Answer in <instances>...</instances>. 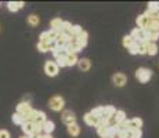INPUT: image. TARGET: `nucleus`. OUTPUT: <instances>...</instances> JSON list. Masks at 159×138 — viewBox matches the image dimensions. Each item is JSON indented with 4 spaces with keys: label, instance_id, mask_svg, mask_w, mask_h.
<instances>
[{
    "label": "nucleus",
    "instance_id": "17",
    "mask_svg": "<svg viewBox=\"0 0 159 138\" xmlns=\"http://www.w3.org/2000/svg\"><path fill=\"white\" fill-rule=\"evenodd\" d=\"M83 120H84V123H86L87 126H91V127H96L97 126V119L94 118L93 115H91L90 112H87V113H84V116H83Z\"/></svg>",
    "mask_w": 159,
    "mask_h": 138
},
{
    "label": "nucleus",
    "instance_id": "26",
    "mask_svg": "<svg viewBox=\"0 0 159 138\" xmlns=\"http://www.w3.org/2000/svg\"><path fill=\"white\" fill-rule=\"evenodd\" d=\"M82 32H83V28L80 25H72V29H71V33H69V35H71L72 39H76Z\"/></svg>",
    "mask_w": 159,
    "mask_h": 138
},
{
    "label": "nucleus",
    "instance_id": "33",
    "mask_svg": "<svg viewBox=\"0 0 159 138\" xmlns=\"http://www.w3.org/2000/svg\"><path fill=\"white\" fill-rule=\"evenodd\" d=\"M148 40L151 42V43H157L159 40V32H149Z\"/></svg>",
    "mask_w": 159,
    "mask_h": 138
},
{
    "label": "nucleus",
    "instance_id": "8",
    "mask_svg": "<svg viewBox=\"0 0 159 138\" xmlns=\"http://www.w3.org/2000/svg\"><path fill=\"white\" fill-rule=\"evenodd\" d=\"M145 30H148V32H159V21L157 20V17H155V15L149 17Z\"/></svg>",
    "mask_w": 159,
    "mask_h": 138
},
{
    "label": "nucleus",
    "instance_id": "6",
    "mask_svg": "<svg viewBox=\"0 0 159 138\" xmlns=\"http://www.w3.org/2000/svg\"><path fill=\"white\" fill-rule=\"evenodd\" d=\"M78 68L80 69V72H89V70L91 69V61H90V58H87V57L79 58Z\"/></svg>",
    "mask_w": 159,
    "mask_h": 138
},
{
    "label": "nucleus",
    "instance_id": "25",
    "mask_svg": "<svg viewBox=\"0 0 159 138\" xmlns=\"http://www.w3.org/2000/svg\"><path fill=\"white\" fill-rule=\"evenodd\" d=\"M46 120H47V116H46V113L43 112V110H39V113H38V116H36V119H35V122H33V123L43 126V123H44Z\"/></svg>",
    "mask_w": 159,
    "mask_h": 138
},
{
    "label": "nucleus",
    "instance_id": "10",
    "mask_svg": "<svg viewBox=\"0 0 159 138\" xmlns=\"http://www.w3.org/2000/svg\"><path fill=\"white\" fill-rule=\"evenodd\" d=\"M112 120L115 122V124H122L125 120H126V112L125 110H122V109H118L115 112V115H114V118H112Z\"/></svg>",
    "mask_w": 159,
    "mask_h": 138
},
{
    "label": "nucleus",
    "instance_id": "40",
    "mask_svg": "<svg viewBox=\"0 0 159 138\" xmlns=\"http://www.w3.org/2000/svg\"><path fill=\"white\" fill-rule=\"evenodd\" d=\"M155 17H157V20H158V21H159V13H158V14H157V15H155Z\"/></svg>",
    "mask_w": 159,
    "mask_h": 138
},
{
    "label": "nucleus",
    "instance_id": "35",
    "mask_svg": "<svg viewBox=\"0 0 159 138\" xmlns=\"http://www.w3.org/2000/svg\"><path fill=\"white\" fill-rule=\"evenodd\" d=\"M147 46H148V43H139V54L140 55L147 54Z\"/></svg>",
    "mask_w": 159,
    "mask_h": 138
},
{
    "label": "nucleus",
    "instance_id": "18",
    "mask_svg": "<svg viewBox=\"0 0 159 138\" xmlns=\"http://www.w3.org/2000/svg\"><path fill=\"white\" fill-rule=\"evenodd\" d=\"M147 11L152 15H157L159 13V2H149L147 4Z\"/></svg>",
    "mask_w": 159,
    "mask_h": 138
},
{
    "label": "nucleus",
    "instance_id": "15",
    "mask_svg": "<svg viewBox=\"0 0 159 138\" xmlns=\"http://www.w3.org/2000/svg\"><path fill=\"white\" fill-rule=\"evenodd\" d=\"M22 131L26 137H29L30 134L35 133V124H33L32 122H25V123L22 124Z\"/></svg>",
    "mask_w": 159,
    "mask_h": 138
},
{
    "label": "nucleus",
    "instance_id": "22",
    "mask_svg": "<svg viewBox=\"0 0 159 138\" xmlns=\"http://www.w3.org/2000/svg\"><path fill=\"white\" fill-rule=\"evenodd\" d=\"M158 51H159V48H158L157 43H151V42H149L148 46H147V54H148L149 57H154V55L158 54Z\"/></svg>",
    "mask_w": 159,
    "mask_h": 138
},
{
    "label": "nucleus",
    "instance_id": "11",
    "mask_svg": "<svg viewBox=\"0 0 159 138\" xmlns=\"http://www.w3.org/2000/svg\"><path fill=\"white\" fill-rule=\"evenodd\" d=\"M66 133H68L72 138L79 137V134H80V126H79L78 123L71 124V126H66Z\"/></svg>",
    "mask_w": 159,
    "mask_h": 138
},
{
    "label": "nucleus",
    "instance_id": "32",
    "mask_svg": "<svg viewBox=\"0 0 159 138\" xmlns=\"http://www.w3.org/2000/svg\"><path fill=\"white\" fill-rule=\"evenodd\" d=\"M54 62L57 64L58 68H65L66 66V60H65V55H62V57H58Z\"/></svg>",
    "mask_w": 159,
    "mask_h": 138
},
{
    "label": "nucleus",
    "instance_id": "31",
    "mask_svg": "<svg viewBox=\"0 0 159 138\" xmlns=\"http://www.w3.org/2000/svg\"><path fill=\"white\" fill-rule=\"evenodd\" d=\"M127 53H129L130 55H137V54H139V43L134 42L133 44L127 48Z\"/></svg>",
    "mask_w": 159,
    "mask_h": 138
},
{
    "label": "nucleus",
    "instance_id": "24",
    "mask_svg": "<svg viewBox=\"0 0 159 138\" xmlns=\"http://www.w3.org/2000/svg\"><path fill=\"white\" fill-rule=\"evenodd\" d=\"M90 113L97 119V120H100V119L104 118V109H102V106H97V108H93V109L90 110Z\"/></svg>",
    "mask_w": 159,
    "mask_h": 138
},
{
    "label": "nucleus",
    "instance_id": "42",
    "mask_svg": "<svg viewBox=\"0 0 159 138\" xmlns=\"http://www.w3.org/2000/svg\"><path fill=\"white\" fill-rule=\"evenodd\" d=\"M102 138H112V137H102Z\"/></svg>",
    "mask_w": 159,
    "mask_h": 138
},
{
    "label": "nucleus",
    "instance_id": "2",
    "mask_svg": "<svg viewBox=\"0 0 159 138\" xmlns=\"http://www.w3.org/2000/svg\"><path fill=\"white\" fill-rule=\"evenodd\" d=\"M48 106L54 112H61V110H64V106H65V100H64V97L56 94V96L48 98Z\"/></svg>",
    "mask_w": 159,
    "mask_h": 138
},
{
    "label": "nucleus",
    "instance_id": "43",
    "mask_svg": "<svg viewBox=\"0 0 159 138\" xmlns=\"http://www.w3.org/2000/svg\"><path fill=\"white\" fill-rule=\"evenodd\" d=\"M0 6H2V3H0Z\"/></svg>",
    "mask_w": 159,
    "mask_h": 138
},
{
    "label": "nucleus",
    "instance_id": "38",
    "mask_svg": "<svg viewBox=\"0 0 159 138\" xmlns=\"http://www.w3.org/2000/svg\"><path fill=\"white\" fill-rule=\"evenodd\" d=\"M28 138H43V136H42L40 133H33V134H30Z\"/></svg>",
    "mask_w": 159,
    "mask_h": 138
},
{
    "label": "nucleus",
    "instance_id": "21",
    "mask_svg": "<svg viewBox=\"0 0 159 138\" xmlns=\"http://www.w3.org/2000/svg\"><path fill=\"white\" fill-rule=\"evenodd\" d=\"M26 22H28V25H30L32 28L38 26L39 24H40V17L36 14H30L28 15V20H26Z\"/></svg>",
    "mask_w": 159,
    "mask_h": 138
},
{
    "label": "nucleus",
    "instance_id": "29",
    "mask_svg": "<svg viewBox=\"0 0 159 138\" xmlns=\"http://www.w3.org/2000/svg\"><path fill=\"white\" fill-rule=\"evenodd\" d=\"M71 29H72V22H69V21H64L62 26H61V33H66V35H69V33H71Z\"/></svg>",
    "mask_w": 159,
    "mask_h": 138
},
{
    "label": "nucleus",
    "instance_id": "16",
    "mask_svg": "<svg viewBox=\"0 0 159 138\" xmlns=\"http://www.w3.org/2000/svg\"><path fill=\"white\" fill-rule=\"evenodd\" d=\"M62 22H64V21L61 20V18H53V20L50 21L51 30H56V32L61 33V26H62Z\"/></svg>",
    "mask_w": 159,
    "mask_h": 138
},
{
    "label": "nucleus",
    "instance_id": "4",
    "mask_svg": "<svg viewBox=\"0 0 159 138\" xmlns=\"http://www.w3.org/2000/svg\"><path fill=\"white\" fill-rule=\"evenodd\" d=\"M44 73L47 76H50V78H56V76L58 75V72H60V68L57 66V64L54 62V61H46L44 64Z\"/></svg>",
    "mask_w": 159,
    "mask_h": 138
},
{
    "label": "nucleus",
    "instance_id": "23",
    "mask_svg": "<svg viewBox=\"0 0 159 138\" xmlns=\"http://www.w3.org/2000/svg\"><path fill=\"white\" fill-rule=\"evenodd\" d=\"M36 48H38V51H40V53H48V51H51V48H53V44L39 42L38 44H36Z\"/></svg>",
    "mask_w": 159,
    "mask_h": 138
},
{
    "label": "nucleus",
    "instance_id": "20",
    "mask_svg": "<svg viewBox=\"0 0 159 138\" xmlns=\"http://www.w3.org/2000/svg\"><path fill=\"white\" fill-rule=\"evenodd\" d=\"M65 60H66V66H75L78 65V54H66L65 55Z\"/></svg>",
    "mask_w": 159,
    "mask_h": 138
},
{
    "label": "nucleus",
    "instance_id": "9",
    "mask_svg": "<svg viewBox=\"0 0 159 138\" xmlns=\"http://www.w3.org/2000/svg\"><path fill=\"white\" fill-rule=\"evenodd\" d=\"M75 42L78 43L79 46H80L82 48H84L87 46V43H89V33H87V30H84L83 29V32L80 33V35L78 36V38L75 39Z\"/></svg>",
    "mask_w": 159,
    "mask_h": 138
},
{
    "label": "nucleus",
    "instance_id": "7",
    "mask_svg": "<svg viewBox=\"0 0 159 138\" xmlns=\"http://www.w3.org/2000/svg\"><path fill=\"white\" fill-rule=\"evenodd\" d=\"M32 109H33L32 105H30L29 102H26V101H22V102H20L17 105V113H20V115H22V116L28 115Z\"/></svg>",
    "mask_w": 159,
    "mask_h": 138
},
{
    "label": "nucleus",
    "instance_id": "34",
    "mask_svg": "<svg viewBox=\"0 0 159 138\" xmlns=\"http://www.w3.org/2000/svg\"><path fill=\"white\" fill-rule=\"evenodd\" d=\"M129 138H143V130H133L129 133Z\"/></svg>",
    "mask_w": 159,
    "mask_h": 138
},
{
    "label": "nucleus",
    "instance_id": "14",
    "mask_svg": "<svg viewBox=\"0 0 159 138\" xmlns=\"http://www.w3.org/2000/svg\"><path fill=\"white\" fill-rule=\"evenodd\" d=\"M148 20H149V18L147 17L145 14H140L139 17H137V20H136L137 28H139V29H145L147 24H148Z\"/></svg>",
    "mask_w": 159,
    "mask_h": 138
},
{
    "label": "nucleus",
    "instance_id": "30",
    "mask_svg": "<svg viewBox=\"0 0 159 138\" xmlns=\"http://www.w3.org/2000/svg\"><path fill=\"white\" fill-rule=\"evenodd\" d=\"M133 43H134V40L131 39V36H130V35H125V36H123V39H122V44H123V47L126 48V50L130 47L131 44H133Z\"/></svg>",
    "mask_w": 159,
    "mask_h": 138
},
{
    "label": "nucleus",
    "instance_id": "37",
    "mask_svg": "<svg viewBox=\"0 0 159 138\" xmlns=\"http://www.w3.org/2000/svg\"><path fill=\"white\" fill-rule=\"evenodd\" d=\"M0 138H11V136L7 130H0Z\"/></svg>",
    "mask_w": 159,
    "mask_h": 138
},
{
    "label": "nucleus",
    "instance_id": "12",
    "mask_svg": "<svg viewBox=\"0 0 159 138\" xmlns=\"http://www.w3.org/2000/svg\"><path fill=\"white\" fill-rule=\"evenodd\" d=\"M24 6H25L24 2H8L7 3V8H8V11H11V13L20 11L21 8H24Z\"/></svg>",
    "mask_w": 159,
    "mask_h": 138
},
{
    "label": "nucleus",
    "instance_id": "13",
    "mask_svg": "<svg viewBox=\"0 0 159 138\" xmlns=\"http://www.w3.org/2000/svg\"><path fill=\"white\" fill-rule=\"evenodd\" d=\"M102 109H104V118L108 119V120H112V118H114V115H115V112H116L115 106L105 105V106H102Z\"/></svg>",
    "mask_w": 159,
    "mask_h": 138
},
{
    "label": "nucleus",
    "instance_id": "27",
    "mask_svg": "<svg viewBox=\"0 0 159 138\" xmlns=\"http://www.w3.org/2000/svg\"><path fill=\"white\" fill-rule=\"evenodd\" d=\"M13 123L14 124H18V126H22L24 123H25V118H24L22 115H20V113L15 112L13 115Z\"/></svg>",
    "mask_w": 159,
    "mask_h": 138
},
{
    "label": "nucleus",
    "instance_id": "19",
    "mask_svg": "<svg viewBox=\"0 0 159 138\" xmlns=\"http://www.w3.org/2000/svg\"><path fill=\"white\" fill-rule=\"evenodd\" d=\"M42 127H43V131L46 134H51L54 130H56V123H54L53 120H46Z\"/></svg>",
    "mask_w": 159,
    "mask_h": 138
},
{
    "label": "nucleus",
    "instance_id": "1",
    "mask_svg": "<svg viewBox=\"0 0 159 138\" xmlns=\"http://www.w3.org/2000/svg\"><path fill=\"white\" fill-rule=\"evenodd\" d=\"M152 76H154V72H152V69L145 68V66H140V68L136 70V79L140 83H143V84L148 83L152 79Z\"/></svg>",
    "mask_w": 159,
    "mask_h": 138
},
{
    "label": "nucleus",
    "instance_id": "3",
    "mask_svg": "<svg viewBox=\"0 0 159 138\" xmlns=\"http://www.w3.org/2000/svg\"><path fill=\"white\" fill-rule=\"evenodd\" d=\"M61 122H62L65 126H71L76 123V115L75 112L71 109H65L61 113Z\"/></svg>",
    "mask_w": 159,
    "mask_h": 138
},
{
    "label": "nucleus",
    "instance_id": "5",
    "mask_svg": "<svg viewBox=\"0 0 159 138\" xmlns=\"http://www.w3.org/2000/svg\"><path fill=\"white\" fill-rule=\"evenodd\" d=\"M112 83L115 87H125L127 84V76L123 72H116L112 75Z\"/></svg>",
    "mask_w": 159,
    "mask_h": 138
},
{
    "label": "nucleus",
    "instance_id": "39",
    "mask_svg": "<svg viewBox=\"0 0 159 138\" xmlns=\"http://www.w3.org/2000/svg\"><path fill=\"white\" fill-rule=\"evenodd\" d=\"M43 138H54V137L51 136V134H44V136H43Z\"/></svg>",
    "mask_w": 159,
    "mask_h": 138
},
{
    "label": "nucleus",
    "instance_id": "36",
    "mask_svg": "<svg viewBox=\"0 0 159 138\" xmlns=\"http://www.w3.org/2000/svg\"><path fill=\"white\" fill-rule=\"evenodd\" d=\"M116 138H129V131L119 128V131L116 133Z\"/></svg>",
    "mask_w": 159,
    "mask_h": 138
},
{
    "label": "nucleus",
    "instance_id": "41",
    "mask_svg": "<svg viewBox=\"0 0 159 138\" xmlns=\"http://www.w3.org/2000/svg\"><path fill=\"white\" fill-rule=\"evenodd\" d=\"M20 138H28V137H26V136H22V137H20Z\"/></svg>",
    "mask_w": 159,
    "mask_h": 138
},
{
    "label": "nucleus",
    "instance_id": "28",
    "mask_svg": "<svg viewBox=\"0 0 159 138\" xmlns=\"http://www.w3.org/2000/svg\"><path fill=\"white\" fill-rule=\"evenodd\" d=\"M38 113H39L38 109H32L28 115L24 116V118H25V122H32V123H33V122H35V119H36V116H38Z\"/></svg>",
    "mask_w": 159,
    "mask_h": 138
}]
</instances>
